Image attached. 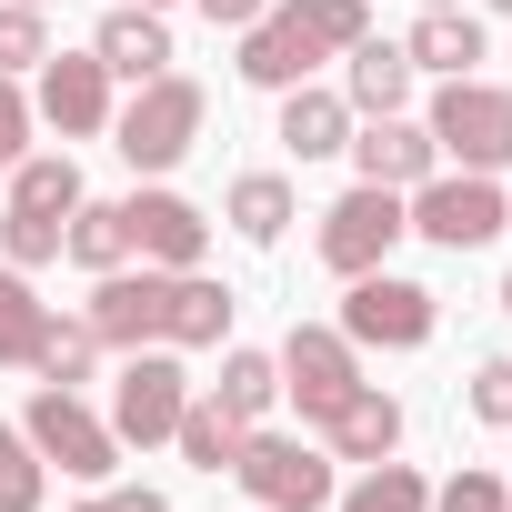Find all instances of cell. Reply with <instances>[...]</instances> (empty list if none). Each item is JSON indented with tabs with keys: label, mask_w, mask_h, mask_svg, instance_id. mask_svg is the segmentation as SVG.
Instances as JSON below:
<instances>
[{
	"label": "cell",
	"mask_w": 512,
	"mask_h": 512,
	"mask_svg": "<svg viewBox=\"0 0 512 512\" xmlns=\"http://www.w3.org/2000/svg\"><path fill=\"white\" fill-rule=\"evenodd\" d=\"M362 31H372L362 0H272V11L241 31V61H231V71H241L251 91H292V81H312L322 61H342Z\"/></svg>",
	"instance_id": "cell-1"
},
{
	"label": "cell",
	"mask_w": 512,
	"mask_h": 512,
	"mask_svg": "<svg viewBox=\"0 0 512 512\" xmlns=\"http://www.w3.org/2000/svg\"><path fill=\"white\" fill-rule=\"evenodd\" d=\"M71 211H81V171H71V151H21V161H11V211H0V262H11V272L61 262Z\"/></svg>",
	"instance_id": "cell-2"
},
{
	"label": "cell",
	"mask_w": 512,
	"mask_h": 512,
	"mask_svg": "<svg viewBox=\"0 0 512 512\" xmlns=\"http://www.w3.org/2000/svg\"><path fill=\"white\" fill-rule=\"evenodd\" d=\"M201 121H211V91L191 81V71H161V81H141L131 91V111H111V151L131 161V171H181L191 161V141H201Z\"/></svg>",
	"instance_id": "cell-3"
},
{
	"label": "cell",
	"mask_w": 512,
	"mask_h": 512,
	"mask_svg": "<svg viewBox=\"0 0 512 512\" xmlns=\"http://www.w3.org/2000/svg\"><path fill=\"white\" fill-rule=\"evenodd\" d=\"M422 121H432V151H442V161H462V171H502V161H512V91H502V81H482V71L442 81Z\"/></svg>",
	"instance_id": "cell-4"
},
{
	"label": "cell",
	"mask_w": 512,
	"mask_h": 512,
	"mask_svg": "<svg viewBox=\"0 0 512 512\" xmlns=\"http://www.w3.org/2000/svg\"><path fill=\"white\" fill-rule=\"evenodd\" d=\"M231 482L251 492V512H322V502L342 492V482H332V452H312V442H292V432H262V422L241 432Z\"/></svg>",
	"instance_id": "cell-5"
},
{
	"label": "cell",
	"mask_w": 512,
	"mask_h": 512,
	"mask_svg": "<svg viewBox=\"0 0 512 512\" xmlns=\"http://www.w3.org/2000/svg\"><path fill=\"white\" fill-rule=\"evenodd\" d=\"M402 221H412L432 251H482V241L512 221V201L492 191V171H432V181L402 191Z\"/></svg>",
	"instance_id": "cell-6"
},
{
	"label": "cell",
	"mask_w": 512,
	"mask_h": 512,
	"mask_svg": "<svg viewBox=\"0 0 512 512\" xmlns=\"http://www.w3.org/2000/svg\"><path fill=\"white\" fill-rule=\"evenodd\" d=\"M21 432H31V452H41V462H61L71 482H111V472H121V432H111L81 392H61V382H41V392H31Z\"/></svg>",
	"instance_id": "cell-7"
},
{
	"label": "cell",
	"mask_w": 512,
	"mask_h": 512,
	"mask_svg": "<svg viewBox=\"0 0 512 512\" xmlns=\"http://www.w3.org/2000/svg\"><path fill=\"white\" fill-rule=\"evenodd\" d=\"M402 231H412V221H402V191H382V181H352V191L322 211L312 251H322V272L362 282V272H382V262H392V241H402Z\"/></svg>",
	"instance_id": "cell-8"
},
{
	"label": "cell",
	"mask_w": 512,
	"mask_h": 512,
	"mask_svg": "<svg viewBox=\"0 0 512 512\" xmlns=\"http://www.w3.org/2000/svg\"><path fill=\"white\" fill-rule=\"evenodd\" d=\"M432 322H442V302H432L422 282H402V272H362V282L342 292V342H352V352H422Z\"/></svg>",
	"instance_id": "cell-9"
},
{
	"label": "cell",
	"mask_w": 512,
	"mask_h": 512,
	"mask_svg": "<svg viewBox=\"0 0 512 512\" xmlns=\"http://www.w3.org/2000/svg\"><path fill=\"white\" fill-rule=\"evenodd\" d=\"M181 402H191V372H181V352L171 342H151V352H121V382H111V432L121 442H171V422H181Z\"/></svg>",
	"instance_id": "cell-10"
},
{
	"label": "cell",
	"mask_w": 512,
	"mask_h": 512,
	"mask_svg": "<svg viewBox=\"0 0 512 512\" xmlns=\"http://www.w3.org/2000/svg\"><path fill=\"white\" fill-rule=\"evenodd\" d=\"M161 312H171V272H151V262L141 272L131 262L121 272H91V312L81 322L101 332V352H151L161 342Z\"/></svg>",
	"instance_id": "cell-11"
},
{
	"label": "cell",
	"mask_w": 512,
	"mask_h": 512,
	"mask_svg": "<svg viewBox=\"0 0 512 512\" xmlns=\"http://www.w3.org/2000/svg\"><path fill=\"white\" fill-rule=\"evenodd\" d=\"M121 221H131V262H151V272H201V251H211V211L201 201H181V191H131L121 201Z\"/></svg>",
	"instance_id": "cell-12"
},
{
	"label": "cell",
	"mask_w": 512,
	"mask_h": 512,
	"mask_svg": "<svg viewBox=\"0 0 512 512\" xmlns=\"http://www.w3.org/2000/svg\"><path fill=\"white\" fill-rule=\"evenodd\" d=\"M272 362H282V392H292L312 422H322L342 392H362V352L342 342V322H292V342H282Z\"/></svg>",
	"instance_id": "cell-13"
},
{
	"label": "cell",
	"mask_w": 512,
	"mask_h": 512,
	"mask_svg": "<svg viewBox=\"0 0 512 512\" xmlns=\"http://www.w3.org/2000/svg\"><path fill=\"white\" fill-rule=\"evenodd\" d=\"M31 111H41L61 141H101V131H111V71H101V51H51Z\"/></svg>",
	"instance_id": "cell-14"
},
{
	"label": "cell",
	"mask_w": 512,
	"mask_h": 512,
	"mask_svg": "<svg viewBox=\"0 0 512 512\" xmlns=\"http://www.w3.org/2000/svg\"><path fill=\"white\" fill-rule=\"evenodd\" d=\"M352 161H362V181H382V191H412V181H432V171H442L432 121H412V111L362 121V131H352Z\"/></svg>",
	"instance_id": "cell-15"
},
{
	"label": "cell",
	"mask_w": 512,
	"mask_h": 512,
	"mask_svg": "<svg viewBox=\"0 0 512 512\" xmlns=\"http://www.w3.org/2000/svg\"><path fill=\"white\" fill-rule=\"evenodd\" d=\"M322 452H332V462H392V452H402V402H392L382 382L342 392V402L322 412Z\"/></svg>",
	"instance_id": "cell-16"
},
{
	"label": "cell",
	"mask_w": 512,
	"mask_h": 512,
	"mask_svg": "<svg viewBox=\"0 0 512 512\" xmlns=\"http://www.w3.org/2000/svg\"><path fill=\"white\" fill-rule=\"evenodd\" d=\"M91 51H101L111 81H161V71H171V21L141 11V0H111V21H101Z\"/></svg>",
	"instance_id": "cell-17"
},
{
	"label": "cell",
	"mask_w": 512,
	"mask_h": 512,
	"mask_svg": "<svg viewBox=\"0 0 512 512\" xmlns=\"http://www.w3.org/2000/svg\"><path fill=\"white\" fill-rule=\"evenodd\" d=\"M342 61H352V71H342V101H352V121L412 111V81H422V71L402 61V41H372V31H362V41H352Z\"/></svg>",
	"instance_id": "cell-18"
},
{
	"label": "cell",
	"mask_w": 512,
	"mask_h": 512,
	"mask_svg": "<svg viewBox=\"0 0 512 512\" xmlns=\"http://www.w3.org/2000/svg\"><path fill=\"white\" fill-rule=\"evenodd\" d=\"M231 282H211V272H171V312H161V342L171 352H221L231 342Z\"/></svg>",
	"instance_id": "cell-19"
},
{
	"label": "cell",
	"mask_w": 512,
	"mask_h": 512,
	"mask_svg": "<svg viewBox=\"0 0 512 512\" xmlns=\"http://www.w3.org/2000/svg\"><path fill=\"white\" fill-rule=\"evenodd\" d=\"M282 151H292V161H332V151H352V101L322 91V81H292V91H282Z\"/></svg>",
	"instance_id": "cell-20"
},
{
	"label": "cell",
	"mask_w": 512,
	"mask_h": 512,
	"mask_svg": "<svg viewBox=\"0 0 512 512\" xmlns=\"http://www.w3.org/2000/svg\"><path fill=\"white\" fill-rule=\"evenodd\" d=\"M402 61H412V71L462 81V71L482 61V21H472V11H422V21H412V41H402Z\"/></svg>",
	"instance_id": "cell-21"
},
{
	"label": "cell",
	"mask_w": 512,
	"mask_h": 512,
	"mask_svg": "<svg viewBox=\"0 0 512 512\" xmlns=\"http://www.w3.org/2000/svg\"><path fill=\"white\" fill-rule=\"evenodd\" d=\"M41 342H51V302L31 292V272L0 262V362H11V372H41Z\"/></svg>",
	"instance_id": "cell-22"
},
{
	"label": "cell",
	"mask_w": 512,
	"mask_h": 512,
	"mask_svg": "<svg viewBox=\"0 0 512 512\" xmlns=\"http://www.w3.org/2000/svg\"><path fill=\"white\" fill-rule=\"evenodd\" d=\"M221 211H231V231H241V241H262V251L302 221V201H292V181H282V171H241Z\"/></svg>",
	"instance_id": "cell-23"
},
{
	"label": "cell",
	"mask_w": 512,
	"mask_h": 512,
	"mask_svg": "<svg viewBox=\"0 0 512 512\" xmlns=\"http://www.w3.org/2000/svg\"><path fill=\"white\" fill-rule=\"evenodd\" d=\"M241 432H251V422H231L211 392H201V402H181V422H171V442H181V462H191V472H231V462H241Z\"/></svg>",
	"instance_id": "cell-24"
},
{
	"label": "cell",
	"mask_w": 512,
	"mask_h": 512,
	"mask_svg": "<svg viewBox=\"0 0 512 512\" xmlns=\"http://www.w3.org/2000/svg\"><path fill=\"white\" fill-rule=\"evenodd\" d=\"M61 251H71L81 272H121V262H131V221H121V201H91V191H81V211H71Z\"/></svg>",
	"instance_id": "cell-25"
},
{
	"label": "cell",
	"mask_w": 512,
	"mask_h": 512,
	"mask_svg": "<svg viewBox=\"0 0 512 512\" xmlns=\"http://www.w3.org/2000/svg\"><path fill=\"white\" fill-rule=\"evenodd\" d=\"M211 402H221L231 422H262V412L282 402V362H272V352H221V382H211Z\"/></svg>",
	"instance_id": "cell-26"
},
{
	"label": "cell",
	"mask_w": 512,
	"mask_h": 512,
	"mask_svg": "<svg viewBox=\"0 0 512 512\" xmlns=\"http://www.w3.org/2000/svg\"><path fill=\"white\" fill-rule=\"evenodd\" d=\"M332 512H432V482L412 462H362V482L332 492Z\"/></svg>",
	"instance_id": "cell-27"
},
{
	"label": "cell",
	"mask_w": 512,
	"mask_h": 512,
	"mask_svg": "<svg viewBox=\"0 0 512 512\" xmlns=\"http://www.w3.org/2000/svg\"><path fill=\"white\" fill-rule=\"evenodd\" d=\"M51 61V11H31V0H0V71H41Z\"/></svg>",
	"instance_id": "cell-28"
},
{
	"label": "cell",
	"mask_w": 512,
	"mask_h": 512,
	"mask_svg": "<svg viewBox=\"0 0 512 512\" xmlns=\"http://www.w3.org/2000/svg\"><path fill=\"white\" fill-rule=\"evenodd\" d=\"M91 362H101V332H91V322H61V312H51V342H41V382L81 392V382H91Z\"/></svg>",
	"instance_id": "cell-29"
},
{
	"label": "cell",
	"mask_w": 512,
	"mask_h": 512,
	"mask_svg": "<svg viewBox=\"0 0 512 512\" xmlns=\"http://www.w3.org/2000/svg\"><path fill=\"white\" fill-rule=\"evenodd\" d=\"M41 452H31V432L21 422H0V512H41Z\"/></svg>",
	"instance_id": "cell-30"
},
{
	"label": "cell",
	"mask_w": 512,
	"mask_h": 512,
	"mask_svg": "<svg viewBox=\"0 0 512 512\" xmlns=\"http://www.w3.org/2000/svg\"><path fill=\"white\" fill-rule=\"evenodd\" d=\"M432 512H512V492H502V472L462 462L452 482H432Z\"/></svg>",
	"instance_id": "cell-31"
},
{
	"label": "cell",
	"mask_w": 512,
	"mask_h": 512,
	"mask_svg": "<svg viewBox=\"0 0 512 512\" xmlns=\"http://www.w3.org/2000/svg\"><path fill=\"white\" fill-rule=\"evenodd\" d=\"M472 422L512 432V362H502V352H492V362H472Z\"/></svg>",
	"instance_id": "cell-32"
},
{
	"label": "cell",
	"mask_w": 512,
	"mask_h": 512,
	"mask_svg": "<svg viewBox=\"0 0 512 512\" xmlns=\"http://www.w3.org/2000/svg\"><path fill=\"white\" fill-rule=\"evenodd\" d=\"M31 121H41V111H31V91H21L11 71H0V171H11V161L31 151Z\"/></svg>",
	"instance_id": "cell-33"
},
{
	"label": "cell",
	"mask_w": 512,
	"mask_h": 512,
	"mask_svg": "<svg viewBox=\"0 0 512 512\" xmlns=\"http://www.w3.org/2000/svg\"><path fill=\"white\" fill-rule=\"evenodd\" d=\"M262 11H272V0H201V21H211V31H251Z\"/></svg>",
	"instance_id": "cell-34"
},
{
	"label": "cell",
	"mask_w": 512,
	"mask_h": 512,
	"mask_svg": "<svg viewBox=\"0 0 512 512\" xmlns=\"http://www.w3.org/2000/svg\"><path fill=\"white\" fill-rule=\"evenodd\" d=\"M111 512H171V502H161L151 482H131V492H111Z\"/></svg>",
	"instance_id": "cell-35"
},
{
	"label": "cell",
	"mask_w": 512,
	"mask_h": 512,
	"mask_svg": "<svg viewBox=\"0 0 512 512\" xmlns=\"http://www.w3.org/2000/svg\"><path fill=\"white\" fill-rule=\"evenodd\" d=\"M71 512H111V492H101V502H71Z\"/></svg>",
	"instance_id": "cell-36"
},
{
	"label": "cell",
	"mask_w": 512,
	"mask_h": 512,
	"mask_svg": "<svg viewBox=\"0 0 512 512\" xmlns=\"http://www.w3.org/2000/svg\"><path fill=\"white\" fill-rule=\"evenodd\" d=\"M422 11H462V0H422Z\"/></svg>",
	"instance_id": "cell-37"
},
{
	"label": "cell",
	"mask_w": 512,
	"mask_h": 512,
	"mask_svg": "<svg viewBox=\"0 0 512 512\" xmlns=\"http://www.w3.org/2000/svg\"><path fill=\"white\" fill-rule=\"evenodd\" d=\"M502 312H512V272H502Z\"/></svg>",
	"instance_id": "cell-38"
},
{
	"label": "cell",
	"mask_w": 512,
	"mask_h": 512,
	"mask_svg": "<svg viewBox=\"0 0 512 512\" xmlns=\"http://www.w3.org/2000/svg\"><path fill=\"white\" fill-rule=\"evenodd\" d=\"M141 11H171V0H141Z\"/></svg>",
	"instance_id": "cell-39"
},
{
	"label": "cell",
	"mask_w": 512,
	"mask_h": 512,
	"mask_svg": "<svg viewBox=\"0 0 512 512\" xmlns=\"http://www.w3.org/2000/svg\"><path fill=\"white\" fill-rule=\"evenodd\" d=\"M31 11H51V0H31Z\"/></svg>",
	"instance_id": "cell-40"
},
{
	"label": "cell",
	"mask_w": 512,
	"mask_h": 512,
	"mask_svg": "<svg viewBox=\"0 0 512 512\" xmlns=\"http://www.w3.org/2000/svg\"><path fill=\"white\" fill-rule=\"evenodd\" d=\"M492 11H512V0H492Z\"/></svg>",
	"instance_id": "cell-41"
},
{
	"label": "cell",
	"mask_w": 512,
	"mask_h": 512,
	"mask_svg": "<svg viewBox=\"0 0 512 512\" xmlns=\"http://www.w3.org/2000/svg\"><path fill=\"white\" fill-rule=\"evenodd\" d=\"M502 231H512V221H502Z\"/></svg>",
	"instance_id": "cell-42"
}]
</instances>
